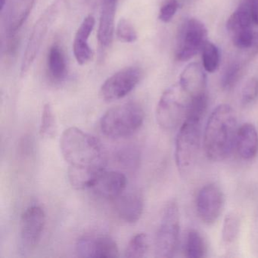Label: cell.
I'll use <instances>...</instances> for the list:
<instances>
[{
	"mask_svg": "<svg viewBox=\"0 0 258 258\" xmlns=\"http://www.w3.org/2000/svg\"><path fill=\"white\" fill-rule=\"evenodd\" d=\"M34 4L35 0H10L6 4L2 11L3 26L7 36L17 34L32 11Z\"/></svg>",
	"mask_w": 258,
	"mask_h": 258,
	"instance_id": "obj_14",
	"label": "cell"
},
{
	"mask_svg": "<svg viewBox=\"0 0 258 258\" xmlns=\"http://www.w3.org/2000/svg\"><path fill=\"white\" fill-rule=\"evenodd\" d=\"M241 2L247 6L255 25L258 26V0H242Z\"/></svg>",
	"mask_w": 258,
	"mask_h": 258,
	"instance_id": "obj_32",
	"label": "cell"
},
{
	"mask_svg": "<svg viewBox=\"0 0 258 258\" xmlns=\"http://www.w3.org/2000/svg\"><path fill=\"white\" fill-rule=\"evenodd\" d=\"M55 132V120L53 111L50 104L47 103L43 106L40 121V133L43 138H51Z\"/></svg>",
	"mask_w": 258,
	"mask_h": 258,
	"instance_id": "obj_27",
	"label": "cell"
},
{
	"mask_svg": "<svg viewBox=\"0 0 258 258\" xmlns=\"http://www.w3.org/2000/svg\"><path fill=\"white\" fill-rule=\"evenodd\" d=\"M208 41V31L205 25L196 19H186L179 25L176 37L175 56L179 61L192 58Z\"/></svg>",
	"mask_w": 258,
	"mask_h": 258,
	"instance_id": "obj_8",
	"label": "cell"
},
{
	"mask_svg": "<svg viewBox=\"0 0 258 258\" xmlns=\"http://www.w3.org/2000/svg\"><path fill=\"white\" fill-rule=\"evenodd\" d=\"M253 25L254 22L250 10L246 4L241 2L226 23L231 40L240 50H245L251 45L255 35Z\"/></svg>",
	"mask_w": 258,
	"mask_h": 258,
	"instance_id": "obj_11",
	"label": "cell"
},
{
	"mask_svg": "<svg viewBox=\"0 0 258 258\" xmlns=\"http://www.w3.org/2000/svg\"><path fill=\"white\" fill-rule=\"evenodd\" d=\"M202 62L206 72L214 73L220 66V51L216 45L207 41L202 49Z\"/></svg>",
	"mask_w": 258,
	"mask_h": 258,
	"instance_id": "obj_24",
	"label": "cell"
},
{
	"mask_svg": "<svg viewBox=\"0 0 258 258\" xmlns=\"http://www.w3.org/2000/svg\"><path fill=\"white\" fill-rule=\"evenodd\" d=\"M113 201L116 213L123 221L134 223L141 218L144 210V200L140 193H126L124 191Z\"/></svg>",
	"mask_w": 258,
	"mask_h": 258,
	"instance_id": "obj_16",
	"label": "cell"
},
{
	"mask_svg": "<svg viewBox=\"0 0 258 258\" xmlns=\"http://www.w3.org/2000/svg\"><path fill=\"white\" fill-rule=\"evenodd\" d=\"M7 43L5 44V52L7 55H14L15 52L17 51L18 46H19V39H18L16 34L14 35L7 36Z\"/></svg>",
	"mask_w": 258,
	"mask_h": 258,
	"instance_id": "obj_31",
	"label": "cell"
},
{
	"mask_svg": "<svg viewBox=\"0 0 258 258\" xmlns=\"http://www.w3.org/2000/svg\"><path fill=\"white\" fill-rule=\"evenodd\" d=\"M196 211L200 220L208 226L214 224L223 213L225 196L223 190L214 182L204 185L196 197Z\"/></svg>",
	"mask_w": 258,
	"mask_h": 258,
	"instance_id": "obj_10",
	"label": "cell"
},
{
	"mask_svg": "<svg viewBox=\"0 0 258 258\" xmlns=\"http://www.w3.org/2000/svg\"><path fill=\"white\" fill-rule=\"evenodd\" d=\"M258 96V78H252L247 81L241 90V102L244 106L250 105Z\"/></svg>",
	"mask_w": 258,
	"mask_h": 258,
	"instance_id": "obj_29",
	"label": "cell"
},
{
	"mask_svg": "<svg viewBox=\"0 0 258 258\" xmlns=\"http://www.w3.org/2000/svg\"><path fill=\"white\" fill-rule=\"evenodd\" d=\"M238 155L244 161H250L258 154V132L254 125L245 123L238 127L235 141Z\"/></svg>",
	"mask_w": 258,
	"mask_h": 258,
	"instance_id": "obj_19",
	"label": "cell"
},
{
	"mask_svg": "<svg viewBox=\"0 0 258 258\" xmlns=\"http://www.w3.org/2000/svg\"><path fill=\"white\" fill-rule=\"evenodd\" d=\"M149 247L147 235L138 233L132 237L126 246L125 256L130 258L144 257Z\"/></svg>",
	"mask_w": 258,
	"mask_h": 258,
	"instance_id": "obj_26",
	"label": "cell"
},
{
	"mask_svg": "<svg viewBox=\"0 0 258 258\" xmlns=\"http://www.w3.org/2000/svg\"><path fill=\"white\" fill-rule=\"evenodd\" d=\"M184 252L189 258H202L207 256L208 247L205 238L199 231L191 229L185 238Z\"/></svg>",
	"mask_w": 258,
	"mask_h": 258,
	"instance_id": "obj_22",
	"label": "cell"
},
{
	"mask_svg": "<svg viewBox=\"0 0 258 258\" xmlns=\"http://www.w3.org/2000/svg\"><path fill=\"white\" fill-rule=\"evenodd\" d=\"M179 237V212L177 204L170 201L161 214L155 241L157 257H172L177 249Z\"/></svg>",
	"mask_w": 258,
	"mask_h": 258,
	"instance_id": "obj_6",
	"label": "cell"
},
{
	"mask_svg": "<svg viewBox=\"0 0 258 258\" xmlns=\"http://www.w3.org/2000/svg\"><path fill=\"white\" fill-rule=\"evenodd\" d=\"M179 84L191 99L207 93L206 75L199 63H191L184 69Z\"/></svg>",
	"mask_w": 258,
	"mask_h": 258,
	"instance_id": "obj_18",
	"label": "cell"
},
{
	"mask_svg": "<svg viewBox=\"0 0 258 258\" xmlns=\"http://www.w3.org/2000/svg\"><path fill=\"white\" fill-rule=\"evenodd\" d=\"M191 100L179 83L166 90L157 106L156 119L160 127L170 131L181 126L186 118Z\"/></svg>",
	"mask_w": 258,
	"mask_h": 258,
	"instance_id": "obj_5",
	"label": "cell"
},
{
	"mask_svg": "<svg viewBox=\"0 0 258 258\" xmlns=\"http://www.w3.org/2000/svg\"><path fill=\"white\" fill-rule=\"evenodd\" d=\"M60 148L70 174L84 180H94L105 170L106 157L102 145L79 128L72 126L63 132Z\"/></svg>",
	"mask_w": 258,
	"mask_h": 258,
	"instance_id": "obj_1",
	"label": "cell"
},
{
	"mask_svg": "<svg viewBox=\"0 0 258 258\" xmlns=\"http://www.w3.org/2000/svg\"><path fill=\"white\" fill-rule=\"evenodd\" d=\"M48 73L52 81L61 82L67 75V63L62 49L58 45L51 46L47 55Z\"/></svg>",
	"mask_w": 258,
	"mask_h": 258,
	"instance_id": "obj_21",
	"label": "cell"
},
{
	"mask_svg": "<svg viewBox=\"0 0 258 258\" xmlns=\"http://www.w3.org/2000/svg\"><path fill=\"white\" fill-rule=\"evenodd\" d=\"M64 1L66 0H55L42 13L34 25L22 59L21 66L22 75H25L32 66L49 28L56 20L64 7Z\"/></svg>",
	"mask_w": 258,
	"mask_h": 258,
	"instance_id": "obj_7",
	"label": "cell"
},
{
	"mask_svg": "<svg viewBox=\"0 0 258 258\" xmlns=\"http://www.w3.org/2000/svg\"><path fill=\"white\" fill-rule=\"evenodd\" d=\"M240 220L235 213H229L225 217L222 228V240L231 244L236 240L239 233Z\"/></svg>",
	"mask_w": 258,
	"mask_h": 258,
	"instance_id": "obj_25",
	"label": "cell"
},
{
	"mask_svg": "<svg viewBox=\"0 0 258 258\" xmlns=\"http://www.w3.org/2000/svg\"><path fill=\"white\" fill-rule=\"evenodd\" d=\"M46 223V214L40 207L31 206L24 211L21 219V239L26 248L38 244Z\"/></svg>",
	"mask_w": 258,
	"mask_h": 258,
	"instance_id": "obj_12",
	"label": "cell"
},
{
	"mask_svg": "<svg viewBox=\"0 0 258 258\" xmlns=\"http://www.w3.org/2000/svg\"><path fill=\"white\" fill-rule=\"evenodd\" d=\"M126 176L119 171L103 170L99 173L90 188L100 197L114 200L126 189Z\"/></svg>",
	"mask_w": 258,
	"mask_h": 258,
	"instance_id": "obj_15",
	"label": "cell"
},
{
	"mask_svg": "<svg viewBox=\"0 0 258 258\" xmlns=\"http://www.w3.org/2000/svg\"><path fill=\"white\" fill-rule=\"evenodd\" d=\"M238 123L230 105L222 104L211 112L204 131V149L208 159L224 161L235 148Z\"/></svg>",
	"mask_w": 258,
	"mask_h": 258,
	"instance_id": "obj_2",
	"label": "cell"
},
{
	"mask_svg": "<svg viewBox=\"0 0 258 258\" xmlns=\"http://www.w3.org/2000/svg\"><path fill=\"white\" fill-rule=\"evenodd\" d=\"M202 120L186 117L179 128L175 144V161L182 176L194 168L200 151Z\"/></svg>",
	"mask_w": 258,
	"mask_h": 258,
	"instance_id": "obj_4",
	"label": "cell"
},
{
	"mask_svg": "<svg viewBox=\"0 0 258 258\" xmlns=\"http://www.w3.org/2000/svg\"><path fill=\"white\" fill-rule=\"evenodd\" d=\"M95 19L88 16L84 19L75 34L73 43V51L78 64L84 66L91 61L93 51L89 45L88 40L95 26Z\"/></svg>",
	"mask_w": 258,
	"mask_h": 258,
	"instance_id": "obj_17",
	"label": "cell"
},
{
	"mask_svg": "<svg viewBox=\"0 0 258 258\" xmlns=\"http://www.w3.org/2000/svg\"><path fill=\"white\" fill-rule=\"evenodd\" d=\"M143 108L136 102H127L108 109L100 120L102 132L110 138L129 137L144 122Z\"/></svg>",
	"mask_w": 258,
	"mask_h": 258,
	"instance_id": "obj_3",
	"label": "cell"
},
{
	"mask_svg": "<svg viewBox=\"0 0 258 258\" xmlns=\"http://www.w3.org/2000/svg\"><path fill=\"white\" fill-rule=\"evenodd\" d=\"M76 252L81 257H118L117 243L108 235H86L78 240Z\"/></svg>",
	"mask_w": 258,
	"mask_h": 258,
	"instance_id": "obj_13",
	"label": "cell"
},
{
	"mask_svg": "<svg viewBox=\"0 0 258 258\" xmlns=\"http://www.w3.org/2000/svg\"><path fill=\"white\" fill-rule=\"evenodd\" d=\"M143 70L136 66L126 67L111 75L102 84L100 96L105 102L119 100L129 94L141 81Z\"/></svg>",
	"mask_w": 258,
	"mask_h": 258,
	"instance_id": "obj_9",
	"label": "cell"
},
{
	"mask_svg": "<svg viewBox=\"0 0 258 258\" xmlns=\"http://www.w3.org/2000/svg\"><path fill=\"white\" fill-rule=\"evenodd\" d=\"M7 4V0H0V7H1V10L4 9V6Z\"/></svg>",
	"mask_w": 258,
	"mask_h": 258,
	"instance_id": "obj_33",
	"label": "cell"
},
{
	"mask_svg": "<svg viewBox=\"0 0 258 258\" xmlns=\"http://www.w3.org/2000/svg\"><path fill=\"white\" fill-rule=\"evenodd\" d=\"M117 3L118 0H102L98 29V39L102 47H108L112 42Z\"/></svg>",
	"mask_w": 258,
	"mask_h": 258,
	"instance_id": "obj_20",
	"label": "cell"
},
{
	"mask_svg": "<svg viewBox=\"0 0 258 258\" xmlns=\"http://www.w3.org/2000/svg\"><path fill=\"white\" fill-rule=\"evenodd\" d=\"M247 61L243 58L234 60L225 69L221 78V87L224 90H232L236 86L244 75Z\"/></svg>",
	"mask_w": 258,
	"mask_h": 258,
	"instance_id": "obj_23",
	"label": "cell"
},
{
	"mask_svg": "<svg viewBox=\"0 0 258 258\" xmlns=\"http://www.w3.org/2000/svg\"><path fill=\"white\" fill-rule=\"evenodd\" d=\"M179 6L177 0H167L160 10L158 19L164 23L170 22L176 15Z\"/></svg>",
	"mask_w": 258,
	"mask_h": 258,
	"instance_id": "obj_30",
	"label": "cell"
},
{
	"mask_svg": "<svg viewBox=\"0 0 258 258\" xmlns=\"http://www.w3.org/2000/svg\"><path fill=\"white\" fill-rule=\"evenodd\" d=\"M183 1H185V2H191L192 0H183Z\"/></svg>",
	"mask_w": 258,
	"mask_h": 258,
	"instance_id": "obj_34",
	"label": "cell"
},
{
	"mask_svg": "<svg viewBox=\"0 0 258 258\" xmlns=\"http://www.w3.org/2000/svg\"><path fill=\"white\" fill-rule=\"evenodd\" d=\"M116 36L120 42L132 43L138 38L137 31L130 21L125 19H120L116 28Z\"/></svg>",
	"mask_w": 258,
	"mask_h": 258,
	"instance_id": "obj_28",
	"label": "cell"
}]
</instances>
